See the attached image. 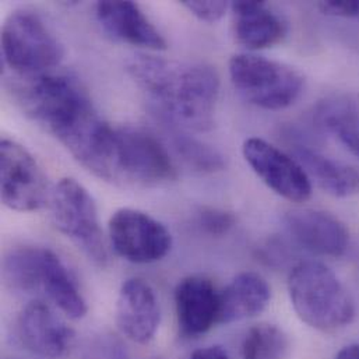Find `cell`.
Returning <instances> with one entry per match:
<instances>
[{
	"instance_id": "obj_18",
	"label": "cell",
	"mask_w": 359,
	"mask_h": 359,
	"mask_svg": "<svg viewBox=\"0 0 359 359\" xmlns=\"http://www.w3.org/2000/svg\"><path fill=\"white\" fill-rule=\"evenodd\" d=\"M271 299L267 281L256 273L238 274L219 294V325H231L260 315Z\"/></svg>"
},
{
	"instance_id": "obj_15",
	"label": "cell",
	"mask_w": 359,
	"mask_h": 359,
	"mask_svg": "<svg viewBox=\"0 0 359 359\" xmlns=\"http://www.w3.org/2000/svg\"><path fill=\"white\" fill-rule=\"evenodd\" d=\"M175 309L180 334L198 337L218 323L219 294L208 278L186 277L175 288Z\"/></svg>"
},
{
	"instance_id": "obj_22",
	"label": "cell",
	"mask_w": 359,
	"mask_h": 359,
	"mask_svg": "<svg viewBox=\"0 0 359 359\" xmlns=\"http://www.w3.org/2000/svg\"><path fill=\"white\" fill-rule=\"evenodd\" d=\"M171 144L177 156L193 171L214 174L225 168V160L215 149L183 132L171 133Z\"/></svg>"
},
{
	"instance_id": "obj_20",
	"label": "cell",
	"mask_w": 359,
	"mask_h": 359,
	"mask_svg": "<svg viewBox=\"0 0 359 359\" xmlns=\"http://www.w3.org/2000/svg\"><path fill=\"white\" fill-rule=\"evenodd\" d=\"M315 122L359 160L358 114L350 100L333 97L322 101L315 109Z\"/></svg>"
},
{
	"instance_id": "obj_7",
	"label": "cell",
	"mask_w": 359,
	"mask_h": 359,
	"mask_svg": "<svg viewBox=\"0 0 359 359\" xmlns=\"http://www.w3.org/2000/svg\"><path fill=\"white\" fill-rule=\"evenodd\" d=\"M175 177L170 153L156 136L135 128L115 129L114 180L157 186Z\"/></svg>"
},
{
	"instance_id": "obj_11",
	"label": "cell",
	"mask_w": 359,
	"mask_h": 359,
	"mask_svg": "<svg viewBox=\"0 0 359 359\" xmlns=\"http://www.w3.org/2000/svg\"><path fill=\"white\" fill-rule=\"evenodd\" d=\"M17 337L22 347L42 358L63 357L74 341V332L42 301L29 302L17 320Z\"/></svg>"
},
{
	"instance_id": "obj_3",
	"label": "cell",
	"mask_w": 359,
	"mask_h": 359,
	"mask_svg": "<svg viewBox=\"0 0 359 359\" xmlns=\"http://www.w3.org/2000/svg\"><path fill=\"white\" fill-rule=\"evenodd\" d=\"M288 292L299 319L319 332L344 329L355 318L351 294L323 263H298L290 273Z\"/></svg>"
},
{
	"instance_id": "obj_26",
	"label": "cell",
	"mask_w": 359,
	"mask_h": 359,
	"mask_svg": "<svg viewBox=\"0 0 359 359\" xmlns=\"http://www.w3.org/2000/svg\"><path fill=\"white\" fill-rule=\"evenodd\" d=\"M189 359H231L228 353L218 347V346H212V347H205V348H200L197 351H194Z\"/></svg>"
},
{
	"instance_id": "obj_9",
	"label": "cell",
	"mask_w": 359,
	"mask_h": 359,
	"mask_svg": "<svg viewBox=\"0 0 359 359\" xmlns=\"http://www.w3.org/2000/svg\"><path fill=\"white\" fill-rule=\"evenodd\" d=\"M0 175L1 201L7 208L27 212L50 201L45 174L27 149L14 140H1Z\"/></svg>"
},
{
	"instance_id": "obj_24",
	"label": "cell",
	"mask_w": 359,
	"mask_h": 359,
	"mask_svg": "<svg viewBox=\"0 0 359 359\" xmlns=\"http://www.w3.org/2000/svg\"><path fill=\"white\" fill-rule=\"evenodd\" d=\"M182 4L198 20L207 22L221 20L229 7L226 1H182Z\"/></svg>"
},
{
	"instance_id": "obj_12",
	"label": "cell",
	"mask_w": 359,
	"mask_h": 359,
	"mask_svg": "<svg viewBox=\"0 0 359 359\" xmlns=\"http://www.w3.org/2000/svg\"><path fill=\"white\" fill-rule=\"evenodd\" d=\"M284 222L294 242L308 252L340 257L348 249V229L330 212L312 208L292 210L285 215Z\"/></svg>"
},
{
	"instance_id": "obj_23",
	"label": "cell",
	"mask_w": 359,
	"mask_h": 359,
	"mask_svg": "<svg viewBox=\"0 0 359 359\" xmlns=\"http://www.w3.org/2000/svg\"><path fill=\"white\" fill-rule=\"evenodd\" d=\"M198 225L212 236H222L228 233L235 225L232 212L218 208H203L198 212Z\"/></svg>"
},
{
	"instance_id": "obj_6",
	"label": "cell",
	"mask_w": 359,
	"mask_h": 359,
	"mask_svg": "<svg viewBox=\"0 0 359 359\" xmlns=\"http://www.w3.org/2000/svg\"><path fill=\"white\" fill-rule=\"evenodd\" d=\"M50 210L57 229L97 264L108 262L104 233L93 196L76 180H60L50 194Z\"/></svg>"
},
{
	"instance_id": "obj_16",
	"label": "cell",
	"mask_w": 359,
	"mask_h": 359,
	"mask_svg": "<svg viewBox=\"0 0 359 359\" xmlns=\"http://www.w3.org/2000/svg\"><path fill=\"white\" fill-rule=\"evenodd\" d=\"M95 11L102 29L114 39L151 50L167 48L164 36L139 4L133 1H100Z\"/></svg>"
},
{
	"instance_id": "obj_19",
	"label": "cell",
	"mask_w": 359,
	"mask_h": 359,
	"mask_svg": "<svg viewBox=\"0 0 359 359\" xmlns=\"http://www.w3.org/2000/svg\"><path fill=\"white\" fill-rule=\"evenodd\" d=\"M295 156L308 177L332 196L348 197L359 193V171L355 168L302 146L295 150Z\"/></svg>"
},
{
	"instance_id": "obj_25",
	"label": "cell",
	"mask_w": 359,
	"mask_h": 359,
	"mask_svg": "<svg viewBox=\"0 0 359 359\" xmlns=\"http://www.w3.org/2000/svg\"><path fill=\"white\" fill-rule=\"evenodd\" d=\"M319 10L332 17H358L359 15V0H340V1H320L318 4Z\"/></svg>"
},
{
	"instance_id": "obj_4",
	"label": "cell",
	"mask_w": 359,
	"mask_h": 359,
	"mask_svg": "<svg viewBox=\"0 0 359 359\" xmlns=\"http://www.w3.org/2000/svg\"><path fill=\"white\" fill-rule=\"evenodd\" d=\"M65 55L63 46L34 11L15 10L1 28L3 63L15 77L28 79L50 73Z\"/></svg>"
},
{
	"instance_id": "obj_13",
	"label": "cell",
	"mask_w": 359,
	"mask_h": 359,
	"mask_svg": "<svg viewBox=\"0 0 359 359\" xmlns=\"http://www.w3.org/2000/svg\"><path fill=\"white\" fill-rule=\"evenodd\" d=\"M115 320L121 333L136 344H149L161 322L160 304L154 290L140 278H130L121 287Z\"/></svg>"
},
{
	"instance_id": "obj_8",
	"label": "cell",
	"mask_w": 359,
	"mask_h": 359,
	"mask_svg": "<svg viewBox=\"0 0 359 359\" xmlns=\"http://www.w3.org/2000/svg\"><path fill=\"white\" fill-rule=\"evenodd\" d=\"M108 232L115 253L136 264L163 260L172 248V236L165 225L135 208L115 211L109 218Z\"/></svg>"
},
{
	"instance_id": "obj_14",
	"label": "cell",
	"mask_w": 359,
	"mask_h": 359,
	"mask_svg": "<svg viewBox=\"0 0 359 359\" xmlns=\"http://www.w3.org/2000/svg\"><path fill=\"white\" fill-rule=\"evenodd\" d=\"M31 292L42 291L70 319H81L88 308L79 285L63 260L50 249L36 248Z\"/></svg>"
},
{
	"instance_id": "obj_17",
	"label": "cell",
	"mask_w": 359,
	"mask_h": 359,
	"mask_svg": "<svg viewBox=\"0 0 359 359\" xmlns=\"http://www.w3.org/2000/svg\"><path fill=\"white\" fill-rule=\"evenodd\" d=\"M233 35L239 45L250 49H264L278 43L287 32V24L280 14L264 1H233Z\"/></svg>"
},
{
	"instance_id": "obj_1",
	"label": "cell",
	"mask_w": 359,
	"mask_h": 359,
	"mask_svg": "<svg viewBox=\"0 0 359 359\" xmlns=\"http://www.w3.org/2000/svg\"><path fill=\"white\" fill-rule=\"evenodd\" d=\"M15 80L11 91L25 115L53 135L86 170L112 180L115 129L100 118L81 84L52 72Z\"/></svg>"
},
{
	"instance_id": "obj_2",
	"label": "cell",
	"mask_w": 359,
	"mask_h": 359,
	"mask_svg": "<svg viewBox=\"0 0 359 359\" xmlns=\"http://www.w3.org/2000/svg\"><path fill=\"white\" fill-rule=\"evenodd\" d=\"M128 73L183 129L207 132L214 126L219 76L212 66L142 53L128 62Z\"/></svg>"
},
{
	"instance_id": "obj_5",
	"label": "cell",
	"mask_w": 359,
	"mask_h": 359,
	"mask_svg": "<svg viewBox=\"0 0 359 359\" xmlns=\"http://www.w3.org/2000/svg\"><path fill=\"white\" fill-rule=\"evenodd\" d=\"M229 76L236 91L248 102L269 111L295 104L305 84L304 76L297 69L252 53L232 56Z\"/></svg>"
},
{
	"instance_id": "obj_27",
	"label": "cell",
	"mask_w": 359,
	"mask_h": 359,
	"mask_svg": "<svg viewBox=\"0 0 359 359\" xmlns=\"http://www.w3.org/2000/svg\"><path fill=\"white\" fill-rule=\"evenodd\" d=\"M336 359H359V344H351L341 348Z\"/></svg>"
},
{
	"instance_id": "obj_21",
	"label": "cell",
	"mask_w": 359,
	"mask_h": 359,
	"mask_svg": "<svg viewBox=\"0 0 359 359\" xmlns=\"http://www.w3.org/2000/svg\"><path fill=\"white\" fill-rule=\"evenodd\" d=\"M290 350L288 336L274 325L249 329L242 343L243 359H285Z\"/></svg>"
},
{
	"instance_id": "obj_10",
	"label": "cell",
	"mask_w": 359,
	"mask_h": 359,
	"mask_svg": "<svg viewBox=\"0 0 359 359\" xmlns=\"http://www.w3.org/2000/svg\"><path fill=\"white\" fill-rule=\"evenodd\" d=\"M243 157L255 174L278 196L301 203L311 197V178L302 165L259 137H250L243 143Z\"/></svg>"
}]
</instances>
